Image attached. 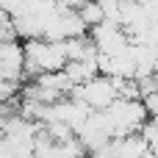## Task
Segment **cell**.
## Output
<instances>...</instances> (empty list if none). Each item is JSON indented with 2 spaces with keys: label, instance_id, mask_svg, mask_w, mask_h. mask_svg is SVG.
<instances>
[{
  "label": "cell",
  "instance_id": "1",
  "mask_svg": "<svg viewBox=\"0 0 158 158\" xmlns=\"http://www.w3.org/2000/svg\"><path fill=\"white\" fill-rule=\"evenodd\" d=\"M75 100H83L92 111H108L119 97V78H108V75H97L94 81H89L86 86H75L72 94Z\"/></svg>",
  "mask_w": 158,
  "mask_h": 158
},
{
  "label": "cell",
  "instance_id": "2",
  "mask_svg": "<svg viewBox=\"0 0 158 158\" xmlns=\"http://www.w3.org/2000/svg\"><path fill=\"white\" fill-rule=\"evenodd\" d=\"M0 78L3 81H22V83H28L25 44L22 42H3V47H0Z\"/></svg>",
  "mask_w": 158,
  "mask_h": 158
},
{
  "label": "cell",
  "instance_id": "3",
  "mask_svg": "<svg viewBox=\"0 0 158 158\" xmlns=\"http://www.w3.org/2000/svg\"><path fill=\"white\" fill-rule=\"evenodd\" d=\"M64 72L75 86H86L89 81H94L100 75V64L97 61H69Z\"/></svg>",
  "mask_w": 158,
  "mask_h": 158
},
{
  "label": "cell",
  "instance_id": "4",
  "mask_svg": "<svg viewBox=\"0 0 158 158\" xmlns=\"http://www.w3.org/2000/svg\"><path fill=\"white\" fill-rule=\"evenodd\" d=\"M78 14H81V19L89 25V31H92V28H97V25H103V22H108L106 8H103L97 0H83V6L78 8Z\"/></svg>",
  "mask_w": 158,
  "mask_h": 158
},
{
  "label": "cell",
  "instance_id": "5",
  "mask_svg": "<svg viewBox=\"0 0 158 158\" xmlns=\"http://www.w3.org/2000/svg\"><path fill=\"white\" fill-rule=\"evenodd\" d=\"M150 119H153V122H156V128H158V114H153V117H150Z\"/></svg>",
  "mask_w": 158,
  "mask_h": 158
}]
</instances>
